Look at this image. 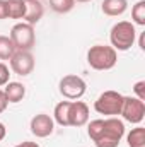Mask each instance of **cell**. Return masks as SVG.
<instances>
[{
    "mask_svg": "<svg viewBox=\"0 0 145 147\" xmlns=\"http://www.w3.org/2000/svg\"><path fill=\"white\" fill-rule=\"evenodd\" d=\"M118 62V53L113 46L94 45L87 51V63L94 70H111Z\"/></svg>",
    "mask_w": 145,
    "mask_h": 147,
    "instance_id": "cell-1",
    "label": "cell"
},
{
    "mask_svg": "<svg viewBox=\"0 0 145 147\" xmlns=\"http://www.w3.org/2000/svg\"><path fill=\"white\" fill-rule=\"evenodd\" d=\"M137 39V29L133 26V22H128V21H119L116 22L113 28H111V33H109V41H111V46L118 51H126L133 46Z\"/></svg>",
    "mask_w": 145,
    "mask_h": 147,
    "instance_id": "cell-2",
    "label": "cell"
},
{
    "mask_svg": "<svg viewBox=\"0 0 145 147\" xmlns=\"http://www.w3.org/2000/svg\"><path fill=\"white\" fill-rule=\"evenodd\" d=\"M125 135V123L116 116H109L104 120V132L94 142L96 147H118Z\"/></svg>",
    "mask_w": 145,
    "mask_h": 147,
    "instance_id": "cell-3",
    "label": "cell"
},
{
    "mask_svg": "<svg viewBox=\"0 0 145 147\" xmlns=\"http://www.w3.org/2000/svg\"><path fill=\"white\" fill-rule=\"evenodd\" d=\"M121 106H123V94H119L118 91H104L94 101V110L99 115H106V116L119 115Z\"/></svg>",
    "mask_w": 145,
    "mask_h": 147,
    "instance_id": "cell-4",
    "label": "cell"
},
{
    "mask_svg": "<svg viewBox=\"0 0 145 147\" xmlns=\"http://www.w3.org/2000/svg\"><path fill=\"white\" fill-rule=\"evenodd\" d=\"M10 39L15 46V50H24V51H31V48L36 43L34 36V26L28 24V22H19L10 29Z\"/></svg>",
    "mask_w": 145,
    "mask_h": 147,
    "instance_id": "cell-5",
    "label": "cell"
},
{
    "mask_svg": "<svg viewBox=\"0 0 145 147\" xmlns=\"http://www.w3.org/2000/svg\"><path fill=\"white\" fill-rule=\"evenodd\" d=\"M85 91H87V84H85V80L82 79V77H79V75H65L62 80H60V92H62V96L63 98H67V99H72V101H77V99H80L84 94H85Z\"/></svg>",
    "mask_w": 145,
    "mask_h": 147,
    "instance_id": "cell-6",
    "label": "cell"
},
{
    "mask_svg": "<svg viewBox=\"0 0 145 147\" xmlns=\"http://www.w3.org/2000/svg\"><path fill=\"white\" fill-rule=\"evenodd\" d=\"M119 115H121L126 121L138 125L145 116V103L140 101L138 98L123 96V106H121Z\"/></svg>",
    "mask_w": 145,
    "mask_h": 147,
    "instance_id": "cell-7",
    "label": "cell"
},
{
    "mask_svg": "<svg viewBox=\"0 0 145 147\" xmlns=\"http://www.w3.org/2000/svg\"><path fill=\"white\" fill-rule=\"evenodd\" d=\"M10 69L12 72L17 75H29L34 70V57L31 51H24V50H15V53L10 57Z\"/></svg>",
    "mask_w": 145,
    "mask_h": 147,
    "instance_id": "cell-8",
    "label": "cell"
},
{
    "mask_svg": "<svg viewBox=\"0 0 145 147\" xmlns=\"http://www.w3.org/2000/svg\"><path fill=\"white\" fill-rule=\"evenodd\" d=\"M33 135H36L39 139H44L48 135L53 134V128H55V120L50 116V115H44V113H39L36 116L31 118V125H29Z\"/></svg>",
    "mask_w": 145,
    "mask_h": 147,
    "instance_id": "cell-9",
    "label": "cell"
},
{
    "mask_svg": "<svg viewBox=\"0 0 145 147\" xmlns=\"http://www.w3.org/2000/svg\"><path fill=\"white\" fill-rule=\"evenodd\" d=\"M89 121V106L84 101H72L68 108V127H84Z\"/></svg>",
    "mask_w": 145,
    "mask_h": 147,
    "instance_id": "cell-10",
    "label": "cell"
},
{
    "mask_svg": "<svg viewBox=\"0 0 145 147\" xmlns=\"http://www.w3.org/2000/svg\"><path fill=\"white\" fill-rule=\"evenodd\" d=\"M24 3H26L24 21H26L28 24H31V26L38 24V22L41 21L43 14H44V9H43L41 2H39V0H24Z\"/></svg>",
    "mask_w": 145,
    "mask_h": 147,
    "instance_id": "cell-11",
    "label": "cell"
},
{
    "mask_svg": "<svg viewBox=\"0 0 145 147\" xmlns=\"http://www.w3.org/2000/svg\"><path fill=\"white\" fill-rule=\"evenodd\" d=\"M126 9H128L126 0H103V3H101V10L109 17H118V16L125 14Z\"/></svg>",
    "mask_w": 145,
    "mask_h": 147,
    "instance_id": "cell-12",
    "label": "cell"
},
{
    "mask_svg": "<svg viewBox=\"0 0 145 147\" xmlns=\"http://www.w3.org/2000/svg\"><path fill=\"white\" fill-rule=\"evenodd\" d=\"M9 103H21L26 96V86L21 82H7L3 89Z\"/></svg>",
    "mask_w": 145,
    "mask_h": 147,
    "instance_id": "cell-13",
    "label": "cell"
},
{
    "mask_svg": "<svg viewBox=\"0 0 145 147\" xmlns=\"http://www.w3.org/2000/svg\"><path fill=\"white\" fill-rule=\"evenodd\" d=\"M7 2V17L9 19H24L26 3L24 0H5Z\"/></svg>",
    "mask_w": 145,
    "mask_h": 147,
    "instance_id": "cell-14",
    "label": "cell"
},
{
    "mask_svg": "<svg viewBox=\"0 0 145 147\" xmlns=\"http://www.w3.org/2000/svg\"><path fill=\"white\" fill-rule=\"evenodd\" d=\"M70 103L72 101H60L55 111H53V116H55V121L62 127H68V108H70Z\"/></svg>",
    "mask_w": 145,
    "mask_h": 147,
    "instance_id": "cell-15",
    "label": "cell"
},
{
    "mask_svg": "<svg viewBox=\"0 0 145 147\" xmlns=\"http://www.w3.org/2000/svg\"><path fill=\"white\" fill-rule=\"evenodd\" d=\"M126 140H128V147H145V128L144 127L132 128Z\"/></svg>",
    "mask_w": 145,
    "mask_h": 147,
    "instance_id": "cell-16",
    "label": "cell"
},
{
    "mask_svg": "<svg viewBox=\"0 0 145 147\" xmlns=\"http://www.w3.org/2000/svg\"><path fill=\"white\" fill-rule=\"evenodd\" d=\"M15 53V46L9 36H0V60H10Z\"/></svg>",
    "mask_w": 145,
    "mask_h": 147,
    "instance_id": "cell-17",
    "label": "cell"
},
{
    "mask_svg": "<svg viewBox=\"0 0 145 147\" xmlns=\"http://www.w3.org/2000/svg\"><path fill=\"white\" fill-rule=\"evenodd\" d=\"M50 7L56 14H68L75 7V0H50Z\"/></svg>",
    "mask_w": 145,
    "mask_h": 147,
    "instance_id": "cell-18",
    "label": "cell"
},
{
    "mask_svg": "<svg viewBox=\"0 0 145 147\" xmlns=\"http://www.w3.org/2000/svg\"><path fill=\"white\" fill-rule=\"evenodd\" d=\"M104 132V120H92L87 127V135L91 137V140H97Z\"/></svg>",
    "mask_w": 145,
    "mask_h": 147,
    "instance_id": "cell-19",
    "label": "cell"
},
{
    "mask_svg": "<svg viewBox=\"0 0 145 147\" xmlns=\"http://www.w3.org/2000/svg\"><path fill=\"white\" fill-rule=\"evenodd\" d=\"M132 19L135 24L138 26H145V0H140L133 5L132 9Z\"/></svg>",
    "mask_w": 145,
    "mask_h": 147,
    "instance_id": "cell-20",
    "label": "cell"
},
{
    "mask_svg": "<svg viewBox=\"0 0 145 147\" xmlns=\"http://www.w3.org/2000/svg\"><path fill=\"white\" fill-rule=\"evenodd\" d=\"M133 92H135V98H138L140 101L145 103V80H138L133 86Z\"/></svg>",
    "mask_w": 145,
    "mask_h": 147,
    "instance_id": "cell-21",
    "label": "cell"
},
{
    "mask_svg": "<svg viewBox=\"0 0 145 147\" xmlns=\"http://www.w3.org/2000/svg\"><path fill=\"white\" fill-rule=\"evenodd\" d=\"M9 79H10L9 67H7L5 63H2V62H0V86H5L7 82H10Z\"/></svg>",
    "mask_w": 145,
    "mask_h": 147,
    "instance_id": "cell-22",
    "label": "cell"
},
{
    "mask_svg": "<svg viewBox=\"0 0 145 147\" xmlns=\"http://www.w3.org/2000/svg\"><path fill=\"white\" fill-rule=\"evenodd\" d=\"M7 106H9V99H7L5 92L0 91V113H3V111L7 110Z\"/></svg>",
    "mask_w": 145,
    "mask_h": 147,
    "instance_id": "cell-23",
    "label": "cell"
},
{
    "mask_svg": "<svg viewBox=\"0 0 145 147\" xmlns=\"http://www.w3.org/2000/svg\"><path fill=\"white\" fill-rule=\"evenodd\" d=\"M2 19H7V2L5 0H0V21Z\"/></svg>",
    "mask_w": 145,
    "mask_h": 147,
    "instance_id": "cell-24",
    "label": "cell"
},
{
    "mask_svg": "<svg viewBox=\"0 0 145 147\" xmlns=\"http://www.w3.org/2000/svg\"><path fill=\"white\" fill-rule=\"evenodd\" d=\"M5 135H7V128H5V125L0 121V142L5 139Z\"/></svg>",
    "mask_w": 145,
    "mask_h": 147,
    "instance_id": "cell-25",
    "label": "cell"
},
{
    "mask_svg": "<svg viewBox=\"0 0 145 147\" xmlns=\"http://www.w3.org/2000/svg\"><path fill=\"white\" fill-rule=\"evenodd\" d=\"M15 147H39V146H38L36 142H28L26 140V142H21L19 146H15Z\"/></svg>",
    "mask_w": 145,
    "mask_h": 147,
    "instance_id": "cell-26",
    "label": "cell"
},
{
    "mask_svg": "<svg viewBox=\"0 0 145 147\" xmlns=\"http://www.w3.org/2000/svg\"><path fill=\"white\" fill-rule=\"evenodd\" d=\"M138 45H140V48H142V50H145V34H142V36H140V39H138Z\"/></svg>",
    "mask_w": 145,
    "mask_h": 147,
    "instance_id": "cell-27",
    "label": "cell"
},
{
    "mask_svg": "<svg viewBox=\"0 0 145 147\" xmlns=\"http://www.w3.org/2000/svg\"><path fill=\"white\" fill-rule=\"evenodd\" d=\"M75 2H79V3H87V2H92V0H75Z\"/></svg>",
    "mask_w": 145,
    "mask_h": 147,
    "instance_id": "cell-28",
    "label": "cell"
},
{
    "mask_svg": "<svg viewBox=\"0 0 145 147\" xmlns=\"http://www.w3.org/2000/svg\"><path fill=\"white\" fill-rule=\"evenodd\" d=\"M39 2H41V0H39Z\"/></svg>",
    "mask_w": 145,
    "mask_h": 147,
    "instance_id": "cell-29",
    "label": "cell"
}]
</instances>
